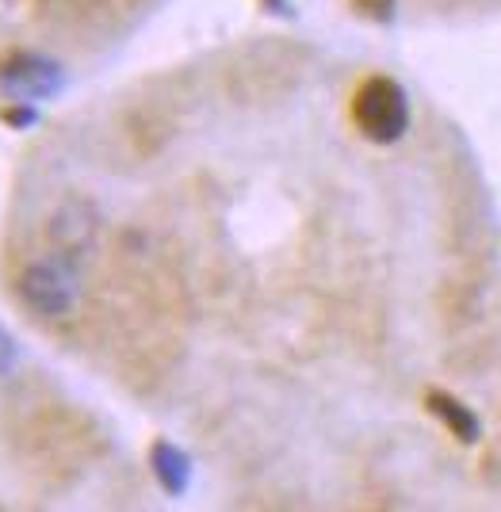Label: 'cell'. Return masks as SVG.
Instances as JSON below:
<instances>
[{"label": "cell", "mask_w": 501, "mask_h": 512, "mask_svg": "<svg viewBox=\"0 0 501 512\" xmlns=\"http://www.w3.org/2000/svg\"><path fill=\"white\" fill-rule=\"evenodd\" d=\"M352 123L375 146H394L410 130V96L394 77L371 73L352 92Z\"/></svg>", "instance_id": "obj_1"}, {"label": "cell", "mask_w": 501, "mask_h": 512, "mask_svg": "<svg viewBox=\"0 0 501 512\" xmlns=\"http://www.w3.org/2000/svg\"><path fill=\"white\" fill-rule=\"evenodd\" d=\"M77 295H81V279H77L69 253L39 256L23 264V272L16 276V299L35 318H66Z\"/></svg>", "instance_id": "obj_2"}, {"label": "cell", "mask_w": 501, "mask_h": 512, "mask_svg": "<svg viewBox=\"0 0 501 512\" xmlns=\"http://www.w3.org/2000/svg\"><path fill=\"white\" fill-rule=\"evenodd\" d=\"M62 88H66V69L46 54L12 50L8 58H0V92L8 100H27V104L54 100Z\"/></svg>", "instance_id": "obj_3"}, {"label": "cell", "mask_w": 501, "mask_h": 512, "mask_svg": "<svg viewBox=\"0 0 501 512\" xmlns=\"http://www.w3.org/2000/svg\"><path fill=\"white\" fill-rule=\"evenodd\" d=\"M425 406H429V413H433L440 425L448 428L456 440H463V444H475L479 440V417H475V409H467L459 398H452V394H444V390H429L425 394Z\"/></svg>", "instance_id": "obj_4"}, {"label": "cell", "mask_w": 501, "mask_h": 512, "mask_svg": "<svg viewBox=\"0 0 501 512\" xmlns=\"http://www.w3.org/2000/svg\"><path fill=\"white\" fill-rule=\"evenodd\" d=\"M150 467H153V478L161 482V490L180 497V493L192 486V459L184 455V451L169 444V440H157L150 448Z\"/></svg>", "instance_id": "obj_5"}, {"label": "cell", "mask_w": 501, "mask_h": 512, "mask_svg": "<svg viewBox=\"0 0 501 512\" xmlns=\"http://www.w3.org/2000/svg\"><path fill=\"white\" fill-rule=\"evenodd\" d=\"M0 119H4V127L12 130H31L39 123V111L27 104V100H12V104L0 111Z\"/></svg>", "instance_id": "obj_6"}, {"label": "cell", "mask_w": 501, "mask_h": 512, "mask_svg": "<svg viewBox=\"0 0 501 512\" xmlns=\"http://www.w3.org/2000/svg\"><path fill=\"white\" fill-rule=\"evenodd\" d=\"M356 12H364L371 20H391L394 16V0H352Z\"/></svg>", "instance_id": "obj_7"}, {"label": "cell", "mask_w": 501, "mask_h": 512, "mask_svg": "<svg viewBox=\"0 0 501 512\" xmlns=\"http://www.w3.org/2000/svg\"><path fill=\"white\" fill-rule=\"evenodd\" d=\"M16 363V341L8 337V329H0V375H8Z\"/></svg>", "instance_id": "obj_8"}]
</instances>
